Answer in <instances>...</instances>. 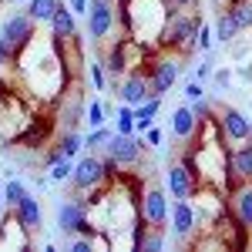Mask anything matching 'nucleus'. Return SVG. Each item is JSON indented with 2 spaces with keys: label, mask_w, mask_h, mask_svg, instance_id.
Returning <instances> with one entry per match:
<instances>
[{
  "label": "nucleus",
  "mask_w": 252,
  "mask_h": 252,
  "mask_svg": "<svg viewBox=\"0 0 252 252\" xmlns=\"http://www.w3.org/2000/svg\"><path fill=\"white\" fill-rule=\"evenodd\" d=\"M202 27V14L192 10H168V24H165V34H161V47H168L175 54H192L195 51V34Z\"/></svg>",
  "instance_id": "f257e3e1"
},
{
  "label": "nucleus",
  "mask_w": 252,
  "mask_h": 252,
  "mask_svg": "<svg viewBox=\"0 0 252 252\" xmlns=\"http://www.w3.org/2000/svg\"><path fill=\"white\" fill-rule=\"evenodd\" d=\"M111 182V175L104 168V158L94 155V152H88L84 158L74 161V175H71V189L78 195H97L104 185Z\"/></svg>",
  "instance_id": "f03ea898"
},
{
  "label": "nucleus",
  "mask_w": 252,
  "mask_h": 252,
  "mask_svg": "<svg viewBox=\"0 0 252 252\" xmlns=\"http://www.w3.org/2000/svg\"><path fill=\"white\" fill-rule=\"evenodd\" d=\"M145 71H148V81H152V94L165 97L175 88L178 74H182V61L175 58V51L158 47L155 54L148 58V67H145Z\"/></svg>",
  "instance_id": "7ed1b4c3"
},
{
  "label": "nucleus",
  "mask_w": 252,
  "mask_h": 252,
  "mask_svg": "<svg viewBox=\"0 0 252 252\" xmlns=\"http://www.w3.org/2000/svg\"><path fill=\"white\" fill-rule=\"evenodd\" d=\"M138 215L145 219V225L168 229V189H161L158 182L138 189Z\"/></svg>",
  "instance_id": "20e7f679"
},
{
  "label": "nucleus",
  "mask_w": 252,
  "mask_h": 252,
  "mask_svg": "<svg viewBox=\"0 0 252 252\" xmlns=\"http://www.w3.org/2000/svg\"><path fill=\"white\" fill-rule=\"evenodd\" d=\"M118 27V0H88V37L104 44Z\"/></svg>",
  "instance_id": "39448f33"
},
{
  "label": "nucleus",
  "mask_w": 252,
  "mask_h": 252,
  "mask_svg": "<svg viewBox=\"0 0 252 252\" xmlns=\"http://www.w3.org/2000/svg\"><path fill=\"white\" fill-rule=\"evenodd\" d=\"M34 37H37V24L27 17V10H17V14H10V17L0 24V40L14 51V58H20V51Z\"/></svg>",
  "instance_id": "423d86ee"
},
{
  "label": "nucleus",
  "mask_w": 252,
  "mask_h": 252,
  "mask_svg": "<svg viewBox=\"0 0 252 252\" xmlns=\"http://www.w3.org/2000/svg\"><path fill=\"white\" fill-rule=\"evenodd\" d=\"M212 118L215 125H219V135H222V141L229 138V141H249L252 138V121L239 108H232V104H215L212 108Z\"/></svg>",
  "instance_id": "0eeeda50"
},
{
  "label": "nucleus",
  "mask_w": 252,
  "mask_h": 252,
  "mask_svg": "<svg viewBox=\"0 0 252 252\" xmlns=\"http://www.w3.org/2000/svg\"><path fill=\"white\" fill-rule=\"evenodd\" d=\"M239 182H252V138L229 148L225 158V192H232Z\"/></svg>",
  "instance_id": "6e6552de"
},
{
  "label": "nucleus",
  "mask_w": 252,
  "mask_h": 252,
  "mask_svg": "<svg viewBox=\"0 0 252 252\" xmlns=\"http://www.w3.org/2000/svg\"><path fill=\"white\" fill-rule=\"evenodd\" d=\"M148 145H145V138L138 135H111V141H108V148H104V155L111 158V161H118V168H135L138 161H141V152H145Z\"/></svg>",
  "instance_id": "1a4fd4ad"
},
{
  "label": "nucleus",
  "mask_w": 252,
  "mask_h": 252,
  "mask_svg": "<svg viewBox=\"0 0 252 252\" xmlns=\"http://www.w3.org/2000/svg\"><path fill=\"white\" fill-rule=\"evenodd\" d=\"M168 229H172V235L178 239V242H189L192 235H198L202 229H198V215H195V205L192 198H175L172 209H168Z\"/></svg>",
  "instance_id": "9d476101"
},
{
  "label": "nucleus",
  "mask_w": 252,
  "mask_h": 252,
  "mask_svg": "<svg viewBox=\"0 0 252 252\" xmlns=\"http://www.w3.org/2000/svg\"><path fill=\"white\" fill-rule=\"evenodd\" d=\"M165 189H168L172 198H195V192L202 189V178L185 161H172L165 168Z\"/></svg>",
  "instance_id": "9b49d317"
},
{
  "label": "nucleus",
  "mask_w": 252,
  "mask_h": 252,
  "mask_svg": "<svg viewBox=\"0 0 252 252\" xmlns=\"http://www.w3.org/2000/svg\"><path fill=\"white\" fill-rule=\"evenodd\" d=\"M118 97H121L125 104H131V108H138L141 101H148V97H152L148 71H145V67H131V71L121 78V84H118Z\"/></svg>",
  "instance_id": "f8f14e48"
},
{
  "label": "nucleus",
  "mask_w": 252,
  "mask_h": 252,
  "mask_svg": "<svg viewBox=\"0 0 252 252\" xmlns=\"http://www.w3.org/2000/svg\"><path fill=\"white\" fill-rule=\"evenodd\" d=\"M229 195V212H232V219L246 229V232H252V182H239Z\"/></svg>",
  "instance_id": "ddd939ff"
},
{
  "label": "nucleus",
  "mask_w": 252,
  "mask_h": 252,
  "mask_svg": "<svg viewBox=\"0 0 252 252\" xmlns=\"http://www.w3.org/2000/svg\"><path fill=\"white\" fill-rule=\"evenodd\" d=\"M78 37V24H74V10L61 0L58 14L51 17V40H58V44H67V40Z\"/></svg>",
  "instance_id": "4468645a"
},
{
  "label": "nucleus",
  "mask_w": 252,
  "mask_h": 252,
  "mask_svg": "<svg viewBox=\"0 0 252 252\" xmlns=\"http://www.w3.org/2000/svg\"><path fill=\"white\" fill-rule=\"evenodd\" d=\"M10 212L20 219V225L27 229V232L34 235V232H40V225H44V209H40V202L34 198V195L27 192L24 198H20V205L17 209H10Z\"/></svg>",
  "instance_id": "2eb2a0df"
},
{
  "label": "nucleus",
  "mask_w": 252,
  "mask_h": 252,
  "mask_svg": "<svg viewBox=\"0 0 252 252\" xmlns=\"http://www.w3.org/2000/svg\"><path fill=\"white\" fill-rule=\"evenodd\" d=\"M195 131H198V118H195L192 104H178L172 111V135L178 141H192Z\"/></svg>",
  "instance_id": "dca6fc26"
},
{
  "label": "nucleus",
  "mask_w": 252,
  "mask_h": 252,
  "mask_svg": "<svg viewBox=\"0 0 252 252\" xmlns=\"http://www.w3.org/2000/svg\"><path fill=\"white\" fill-rule=\"evenodd\" d=\"M158 111H161V97H158V94H152L148 101H141V104L135 108V131H138V135H145V131L155 125Z\"/></svg>",
  "instance_id": "f3484780"
},
{
  "label": "nucleus",
  "mask_w": 252,
  "mask_h": 252,
  "mask_svg": "<svg viewBox=\"0 0 252 252\" xmlns=\"http://www.w3.org/2000/svg\"><path fill=\"white\" fill-rule=\"evenodd\" d=\"M61 0H27V17L34 20V24H51V17L58 14Z\"/></svg>",
  "instance_id": "a211bd4d"
},
{
  "label": "nucleus",
  "mask_w": 252,
  "mask_h": 252,
  "mask_svg": "<svg viewBox=\"0 0 252 252\" xmlns=\"http://www.w3.org/2000/svg\"><path fill=\"white\" fill-rule=\"evenodd\" d=\"M54 148H58L64 158H78L81 152H84V141H81L78 131H61L58 141H54Z\"/></svg>",
  "instance_id": "6ab92c4d"
},
{
  "label": "nucleus",
  "mask_w": 252,
  "mask_h": 252,
  "mask_svg": "<svg viewBox=\"0 0 252 252\" xmlns=\"http://www.w3.org/2000/svg\"><path fill=\"white\" fill-rule=\"evenodd\" d=\"M165 232L168 229H155V225H148L145 232H141V239H138V252H158V249H165Z\"/></svg>",
  "instance_id": "aec40b11"
},
{
  "label": "nucleus",
  "mask_w": 252,
  "mask_h": 252,
  "mask_svg": "<svg viewBox=\"0 0 252 252\" xmlns=\"http://www.w3.org/2000/svg\"><path fill=\"white\" fill-rule=\"evenodd\" d=\"M235 34H239V27H235L229 7H225V10L219 14V20H215V40H219V44H229V40H235Z\"/></svg>",
  "instance_id": "412c9836"
},
{
  "label": "nucleus",
  "mask_w": 252,
  "mask_h": 252,
  "mask_svg": "<svg viewBox=\"0 0 252 252\" xmlns=\"http://www.w3.org/2000/svg\"><path fill=\"white\" fill-rule=\"evenodd\" d=\"M229 14H232L239 34L242 31H252V0H239V3H229Z\"/></svg>",
  "instance_id": "4be33fe9"
},
{
  "label": "nucleus",
  "mask_w": 252,
  "mask_h": 252,
  "mask_svg": "<svg viewBox=\"0 0 252 252\" xmlns=\"http://www.w3.org/2000/svg\"><path fill=\"white\" fill-rule=\"evenodd\" d=\"M111 135H115V128H108V125H101V128H91V135L84 138V148L97 155V152H104V148H108Z\"/></svg>",
  "instance_id": "5701e85b"
},
{
  "label": "nucleus",
  "mask_w": 252,
  "mask_h": 252,
  "mask_svg": "<svg viewBox=\"0 0 252 252\" xmlns=\"http://www.w3.org/2000/svg\"><path fill=\"white\" fill-rule=\"evenodd\" d=\"M115 131L118 135H138L135 131V108L125 104V101H121V108H118V115H115Z\"/></svg>",
  "instance_id": "b1692460"
},
{
  "label": "nucleus",
  "mask_w": 252,
  "mask_h": 252,
  "mask_svg": "<svg viewBox=\"0 0 252 252\" xmlns=\"http://www.w3.org/2000/svg\"><path fill=\"white\" fill-rule=\"evenodd\" d=\"M71 175H74V158H58V161L47 165V178L51 182H71Z\"/></svg>",
  "instance_id": "393cba45"
},
{
  "label": "nucleus",
  "mask_w": 252,
  "mask_h": 252,
  "mask_svg": "<svg viewBox=\"0 0 252 252\" xmlns=\"http://www.w3.org/2000/svg\"><path fill=\"white\" fill-rule=\"evenodd\" d=\"M84 121H88V128H101V125L108 121V111H104V104H101V101H91V104H84Z\"/></svg>",
  "instance_id": "a878e982"
},
{
  "label": "nucleus",
  "mask_w": 252,
  "mask_h": 252,
  "mask_svg": "<svg viewBox=\"0 0 252 252\" xmlns=\"http://www.w3.org/2000/svg\"><path fill=\"white\" fill-rule=\"evenodd\" d=\"M24 195H27V189H24V182H20V178H10V182L3 185V202H7L10 209H17Z\"/></svg>",
  "instance_id": "bb28decb"
},
{
  "label": "nucleus",
  "mask_w": 252,
  "mask_h": 252,
  "mask_svg": "<svg viewBox=\"0 0 252 252\" xmlns=\"http://www.w3.org/2000/svg\"><path fill=\"white\" fill-rule=\"evenodd\" d=\"M215 44V27H209L205 20H202V27H198V34H195V51H202V54H209V47Z\"/></svg>",
  "instance_id": "cd10ccee"
},
{
  "label": "nucleus",
  "mask_w": 252,
  "mask_h": 252,
  "mask_svg": "<svg viewBox=\"0 0 252 252\" xmlns=\"http://www.w3.org/2000/svg\"><path fill=\"white\" fill-rule=\"evenodd\" d=\"M91 84H94V91H104V84H108V71L101 61H91Z\"/></svg>",
  "instance_id": "c85d7f7f"
},
{
  "label": "nucleus",
  "mask_w": 252,
  "mask_h": 252,
  "mask_svg": "<svg viewBox=\"0 0 252 252\" xmlns=\"http://www.w3.org/2000/svg\"><path fill=\"white\" fill-rule=\"evenodd\" d=\"M202 97H205V91H202V81H198V78L189 81V84H185V101L192 104V101H202Z\"/></svg>",
  "instance_id": "c756f323"
},
{
  "label": "nucleus",
  "mask_w": 252,
  "mask_h": 252,
  "mask_svg": "<svg viewBox=\"0 0 252 252\" xmlns=\"http://www.w3.org/2000/svg\"><path fill=\"white\" fill-rule=\"evenodd\" d=\"M161 141H165V135H161V128H155V125H152V128H148V135H145V145H148V148H158Z\"/></svg>",
  "instance_id": "7c9ffc66"
},
{
  "label": "nucleus",
  "mask_w": 252,
  "mask_h": 252,
  "mask_svg": "<svg viewBox=\"0 0 252 252\" xmlns=\"http://www.w3.org/2000/svg\"><path fill=\"white\" fill-rule=\"evenodd\" d=\"M192 111H195V118L202 121V118H209V115H212V104H209V101L202 97V101H192Z\"/></svg>",
  "instance_id": "2f4dec72"
},
{
  "label": "nucleus",
  "mask_w": 252,
  "mask_h": 252,
  "mask_svg": "<svg viewBox=\"0 0 252 252\" xmlns=\"http://www.w3.org/2000/svg\"><path fill=\"white\" fill-rule=\"evenodd\" d=\"M209 74H212V61L205 58V61H202V64H198V67H195V78H198V81H205V78H209Z\"/></svg>",
  "instance_id": "473e14b6"
},
{
  "label": "nucleus",
  "mask_w": 252,
  "mask_h": 252,
  "mask_svg": "<svg viewBox=\"0 0 252 252\" xmlns=\"http://www.w3.org/2000/svg\"><path fill=\"white\" fill-rule=\"evenodd\" d=\"M67 7L74 10V17H78V14H84V17H88V0H67Z\"/></svg>",
  "instance_id": "72a5a7b5"
},
{
  "label": "nucleus",
  "mask_w": 252,
  "mask_h": 252,
  "mask_svg": "<svg viewBox=\"0 0 252 252\" xmlns=\"http://www.w3.org/2000/svg\"><path fill=\"white\" fill-rule=\"evenodd\" d=\"M195 3H198V0H168V7H172V10H192Z\"/></svg>",
  "instance_id": "f704fd0d"
},
{
  "label": "nucleus",
  "mask_w": 252,
  "mask_h": 252,
  "mask_svg": "<svg viewBox=\"0 0 252 252\" xmlns=\"http://www.w3.org/2000/svg\"><path fill=\"white\" fill-rule=\"evenodd\" d=\"M215 81H219V88H229L232 74H229V71H215Z\"/></svg>",
  "instance_id": "c9c22d12"
},
{
  "label": "nucleus",
  "mask_w": 252,
  "mask_h": 252,
  "mask_svg": "<svg viewBox=\"0 0 252 252\" xmlns=\"http://www.w3.org/2000/svg\"><path fill=\"white\" fill-rule=\"evenodd\" d=\"M0 94H10V88H7V81H3V71H0Z\"/></svg>",
  "instance_id": "e433bc0d"
},
{
  "label": "nucleus",
  "mask_w": 252,
  "mask_h": 252,
  "mask_svg": "<svg viewBox=\"0 0 252 252\" xmlns=\"http://www.w3.org/2000/svg\"><path fill=\"white\" fill-rule=\"evenodd\" d=\"M0 205H7V202H3V185H0Z\"/></svg>",
  "instance_id": "4c0bfd02"
},
{
  "label": "nucleus",
  "mask_w": 252,
  "mask_h": 252,
  "mask_svg": "<svg viewBox=\"0 0 252 252\" xmlns=\"http://www.w3.org/2000/svg\"><path fill=\"white\" fill-rule=\"evenodd\" d=\"M215 3H229V0H215Z\"/></svg>",
  "instance_id": "58836bf2"
},
{
  "label": "nucleus",
  "mask_w": 252,
  "mask_h": 252,
  "mask_svg": "<svg viewBox=\"0 0 252 252\" xmlns=\"http://www.w3.org/2000/svg\"><path fill=\"white\" fill-rule=\"evenodd\" d=\"M14 3H27V0H14Z\"/></svg>",
  "instance_id": "ea45409f"
},
{
  "label": "nucleus",
  "mask_w": 252,
  "mask_h": 252,
  "mask_svg": "<svg viewBox=\"0 0 252 252\" xmlns=\"http://www.w3.org/2000/svg\"><path fill=\"white\" fill-rule=\"evenodd\" d=\"M118 3H128V0H118Z\"/></svg>",
  "instance_id": "a19ab883"
},
{
  "label": "nucleus",
  "mask_w": 252,
  "mask_h": 252,
  "mask_svg": "<svg viewBox=\"0 0 252 252\" xmlns=\"http://www.w3.org/2000/svg\"><path fill=\"white\" fill-rule=\"evenodd\" d=\"M0 3H3V0H0Z\"/></svg>",
  "instance_id": "79ce46f5"
}]
</instances>
